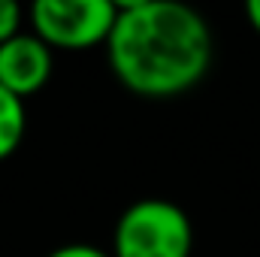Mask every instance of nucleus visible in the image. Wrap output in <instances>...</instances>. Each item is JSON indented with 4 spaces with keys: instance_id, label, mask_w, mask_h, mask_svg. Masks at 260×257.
<instances>
[{
    "instance_id": "f257e3e1",
    "label": "nucleus",
    "mask_w": 260,
    "mask_h": 257,
    "mask_svg": "<svg viewBox=\"0 0 260 257\" xmlns=\"http://www.w3.org/2000/svg\"><path fill=\"white\" fill-rule=\"evenodd\" d=\"M212 58V27L194 6L176 0L118 3L106 61L130 94L145 100L182 97L206 79Z\"/></svg>"
},
{
    "instance_id": "f03ea898",
    "label": "nucleus",
    "mask_w": 260,
    "mask_h": 257,
    "mask_svg": "<svg viewBox=\"0 0 260 257\" xmlns=\"http://www.w3.org/2000/svg\"><path fill=\"white\" fill-rule=\"evenodd\" d=\"M194 224L188 212L164 197L130 203L112 230V257H191Z\"/></svg>"
},
{
    "instance_id": "7ed1b4c3",
    "label": "nucleus",
    "mask_w": 260,
    "mask_h": 257,
    "mask_svg": "<svg viewBox=\"0 0 260 257\" xmlns=\"http://www.w3.org/2000/svg\"><path fill=\"white\" fill-rule=\"evenodd\" d=\"M30 30L55 52H85L106 46L118 18L112 0H37L27 12Z\"/></svg>"
},
{
    "instance_id": "20e7f679",
    "label": "nucleus",
    "mask_w": 260,
    "mask_h": 257,
    "mask_svg": "<svg viewBox=\"0 0 260 257\" xmlns=\"http://www.w3.org/2000/svg\"><path fill=\"white\" fill-rule=\"evenodd\" d=\"M52 49L34 30H21L0 46V88L24 100L46 88V82L52 79Z\"/></svg>"
},
{
    "instance_id": "39448f33",
    "label": "nucleus",
    "mask_w": 260,
    "mask_h": 257,
    "mask_svg": "<svg viewBox=\"0 0 260 257\" xmlns=\"http://www.w3.org/2000/svg\"><path fill=\"white\" fill-rule=\"evenodd\" d=\"M24 130H27L24 100H18L6 88H0V160H6L18 151V145L24 139Z\"/></svg>"
},
{
    "instance_id": "423d86ee",
    "label": "nucleus",
    "mask_w": 260,
    "mask_h": 257,
    "mask_svg": "<svg viewBox=\"0 0 260 257\" xmlns=\"http://www.w3.org/2000/svg\"><path fill=\"white\" fill-rule=\"evenodd\" d=\"M21 18L24 12L15 0H0V46L21 34Z\"/></svg>"
},
{
    "instance_id": "0eeeda50",
    "label": "nucleus",
    "mask_w": 260,
    "mask_h": 257,
    "mask_svg": "<svg viewBox=\"0 0 260 257\" xmlns=\"http://www.w3.org/2000/svg\"><path fill=\"white\" fill-rule=\"evenodd\" d=\"M46 257H112V254H106L103 248H97L91 242H67V245H58L55 251H49Z\"/></svg>"
},
{
    "instance_id": "6e6552de",
    "label": "nucleus",
    "mask_w": 260,
    "mask_h": 257,
    "mask_svg": "<svg viewBox=\"0 0 260 257\" xmlns=\"http://www.w3.org/2000/svg\"><path fill=\"white\" fill-rule=\"evenodd\" d=\"M245 18H248V24L260 34V0H248L245 3Z\"/></svg>"
}]
</instances>
